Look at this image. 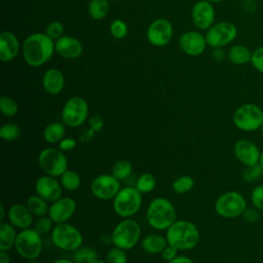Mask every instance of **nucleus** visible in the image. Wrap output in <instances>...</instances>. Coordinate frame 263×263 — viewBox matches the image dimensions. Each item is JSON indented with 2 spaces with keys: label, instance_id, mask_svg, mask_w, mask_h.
I'll return each mask as SVG.
<instances>
[{
  "label": "nucleus",
  "instance_id": "26",
  "mask_svg": "<svg viewBox=\"0 0 263 263\" xmlns=\"http://www.w3.org/2000/svg\"><path fill=\"white\" fill-rule=\"evenodd\" d=\"M252 52L242 44H234L227 51V59L234 65L242 66L251 62Z\"/></svg>",
  "mask_w": 263,
  "mask_h": 263
},
{
  "label": "nucleus",
  "instance_id": "28",
  "mask_svg": "<svg viewBox=\"0 0 263 263\" xmlns=\"http://www.w3.org/2000/svg\"><path fill=\"white\" fill-rule=\"evenodd\" d=\"M26 205L35 217H42L48 215L49 204L48 201L43 199L38 194L31 195L26 202Z\"/></svg>",
  "mask_w": 263,
  "mask_h": 263
},
{
  "label": "nucleus",
  "instance_id": "53",
  "mask_svg": "<svg viewBox=\"0 0 263 263\" xmlns=\"http://www.w3.org/2000/svg\"><path fill=\"white\" fill-rule=\"evenodd\" d=\"M5 206L3 204L0 205V221L3 222V220L5 219Z\"/></svg>",
  "mask_w": 263,
  "mask_h": 263
},
{
  "label": "nucleus",
  "instance_id": "14",
  "mask_svg": "<svg viewBox=\"0 0 263 263\" xmlns=\"http://www.w3.org/2000/svg\"><path fill=\"white\" fill-rule=\"evenodd\" d=\"M173 25L172 23L163 17L154 20L147 29L148 41L157 47H161L170 43L173 38Z\"/></svg>",
  "mask_w": 263,
  "mask_h": 263
},
{
  "label": "nucleus",
  "instance_id": "32",
  "mask_svg": "<svg viewBox=\"0 0 263 263\" xmlns=\"http://www.w3.org/2000/svg\"><path fill=\"white\" fill-rule=\"evenodd\" d=\"M133 173V165L132 163L126 159H120L117 160L111 170V174L118 179L119 181L127 179Z\"/></svg>",
  "mask_w": 263,
  "mask_h": 263
},
{
  "label": "nucleus",
  "instance_id": "2",
  "mask_svg": "<svg viewBox=\"0 0 263 263\" xmlns=\"http://www.w3.org/2000/svg\"><path fill=\"white\" fill-rule=\"evenodd\" d=\"M165 237L168 245L178 251H187L198 245L200 233L194 223L188 220H176L165 230Z\"/></svg>",
  "mask_w": 263,
  "mask_h": 263
},
{
  "label": "nucleus",
  "instance_id": "30",
  "mask_svg": "<svg viewBox=\"0 0 263 263\" xmlns=\"http://www.w3.org/2000/svg\"><path fill=\"white\" fill-rule=\"evenodd\" d=\"M98 260V252L91 247H80L73 254L74 263H96Z\"/></svg>",
  "mask_w": 263,
  "mask_h": 263
},
{
  "label": "nucleus",
  "instance_id": "15",
  "mask_svg": "<svg viewBox=\"0 0 263 263\" xmlns=\"http://www.w3.org/2000/svg\"><path fill=\"white\" fill-rule=\"evenodd\" d=\"M261 151L253 141L248 139H239L233 145V154L243 166L259 163Z\"/></svg>",
  "mask_w": 263,
  "mask_h": 263
},
{
  "label": "nucleus",
  "instance_id": "19",
  "mask_svg": "<svg viewBox=\"0 0 263 263\" xmlns=\"http://www.w3.org/2000/svg\"><path fill=\"white\" fill-rule=\"evenodd\" d=\"M179 44L181 49L186 54L191 57H197L201 54L208 45L205 36L197 31L185 32L180 37Z\"/></svg>",
  "mask_w": 263,
  "mask_h": 263
},
{
  "label": "nucleus",
  "instance_id": "57",
  "mask_svg": "<svg viewBox=\"0 0 263 263\" xmlns=\"http://www.w3.org/2000/svg\"><path fill=\"white\" fill-rule=\"evenodd\" d=\"M96 263H107V262H106V261H104V260H100V259H99Z\"/></svg>",
  "mask_w": 263,
  "mask_h": 263
},
{
  "label": "nucleus",
  "instance_id": "41",
  "mask_svg": "<svg viewBox=\"0 0 263 263\" xmlns=\"http://www.w3.org/2000/svg\"><path fill=\"white\" fill-rule=\"evenodd\" d=\"M250 199L253 206L263 212V184L257 185L252 189Z\"/></svg>",
  "mask_w": 263,
  "mask_h": 263
},
{
  "label": "nucleus",
  "instance_id": "34",
  "mask_svg": "<svg viewBox=\"0 0 263 263\" xmlns=\"http://www.w3.org/2000/svg\"><path fill=\"white\" fill-rule=\"evenodd\" d=\"M22 135L21 127L15 123H5L0 127V138L6 142L17 140Z\"/></svg>",
  "mask_w": 263,
  "mask_h": 263
},
{
  "label": "nucleus",
  "instance_id": "25",
  "mask_svg": "<svg viewBox=\"0 0 263 263\" xmlns=\"http://www.w3.org/2000/svg\"><path fill=\"white\" fill-rule=\"evenodd\" d=\"M9 222H0V251L8 252L14 248L17 233Z\"/></svg>",
  "mask_w": 263,
  "mask_h": 263
},
{
  "label": "nucleus",
  "instance_id": "9",
  "mask_svg": "<svg viewBox=\"0 0 263 263\" xmlns=\"http://www.w3.org/2000/svg\"><path fill=\"white\" fill-rule=\"evenodd\" d=\"M42 235L39 234L33 227L20 230V232H17L14 249L23 259H37L42 252Z\"/></svg>",
  "mask_w": 263,
  "mask_h": 263
},
{
  "label": "nucleus",
  "instance_id": "54",
  "mask_svg": "<svg viewBox=\"0 0 263 263\" xmlns=\"http://www.w3.org/2000/svg\"><path fill=\"white\" fill-rule=\"evenodd\" d=\"M259 163H260V165H261L262 168H263V150L261 151V156H260V161H259Z\"/></svg>",
  "mask_w": 263,
  "mask_h": 263
},
{
  "label": "nucleus",
  "instance_id": "38",
  "mask_svg": "<svg viewBox=\"0 0 263 263\" xmlns=\"http://www.w3.org/2000/svg\"><path fill=\"white\" fill-rule=\"evenodd\" d=\"M54 222L49 218V216H42V217H38V219L34 222L33 228L41 235H45L49 232H51V230L54 227Z\"/></svg>",
  "mask_w": 263,
  "mask_h": 263
},
{
  "label": "nucleus",
  "instance_id": "48",
  "mask_svg": "<svg viewBox=\"0 0 263 263\" xmlns=\"http://www.w3.org/2000/svg\"><path fill=\"white\" fill-rule=\"evenodd\" d=\"M242 6L243 9L249 13H253L257 10V3L254 0H243Z\"/></svg>",
  "mask_w": 263,
  "mask_h": 263
},
{
  "label": "nucleus",
  "instance_id": "23",
  "mask_svg": "<svg viewBox=\"0 0 263 263\" xmlns=\"http://www.w3.org/2000/svg\"><path fill=\"white\" fill-rule=\"evenodd\" d=\"M42 85L49 95L60 93L65 86V77L62 71L58 69H49L45 71L42 77Z\"/></svg>",
  "mask_w": 263,
  "mask_h": 263
},
{
  "label": "nucleus",
  "instance_id": "40",
  "mask_svg": "<svg viewBox=\"0 0 263 263\" xmlns=\"http://www.w3.org/2000/svg\"><path fill=\"white\" fill-rule=\"evenodd\" d=\"M127 25L122 20H115L110 25V33L116 39H122L127 35Z\"/></svg>",
  "mask_w": 263,
  "mask_h": 263
},
{
  "label": "nucleus",
  "instance_id": "37",
  "mask_svg": "<svg viewBox=\"0 0 263 263\" xmlns=\"http://www.w3.org/2000/svg\"><path fill=\"white\" fill-rule=\"evenodd\" d=\"M262 176H263V168L260 165V163L250 165V166H245V168L241 172L242 180L248 183L255 182L258 179H260Z\"/></svg>",
  "mask_w": 263,
  "mask_h": 263
},
{
  "label": "nucleus",
  "instance_id": "3",
  "mask_svg": "<svg viewBox=\"0 0 263 263\" xmlns=\"http://www.w3.org/2000/svg\"><path fill=\"white\" fill-rule=\"evenodd\" d=\"M146 220L153 229L166 230L177 220L176 209L167 198L156 197L148 205Z\"/></svg>",
  "mask_w": 263,
  "mask_h": 263
},
{
  "label": "nucleus",
  "instance_id": "59",
  "mask_svg": "<svg viewBox=\"0 0 263 263\" xmlns=\"http://www.w3.org/2000/svg\"><path fill=\"white\" fill-rule=\"evenodd\" d=\"M61 1H64V0H61Z\"/></svg>",
  "mask_w": 263,
  "mask_h": 263
},
{
  "label": "nucleus",
  "instance_id": "35",
  "mask_svg": "<svg viewBox=\"0 0 263 263\" xmlns=\"http://www.w3.org/2000/svg\"><path fill=\"white\" fill-rule=\"evenodd\" d=\"M194 184L195 181L191 176H181L173 182L172 188L177 194H185L194 187Z\"/></svg>",
  "mask_w": 263,
  "mask_h": 263
},
{
  "label": "nucleus",
  "instance_id": "36",
  "mask_svg": "<svg viewBox=\"0 0 263 263\" xmlns=\"http://www.w3.org/2000/svg\"><path fill=\"white\" fill-rule=\"evenodd\" d=\"M0 110L6 117L14 116L18 111V105L16 101L8 96H2L0 98Z\"/></svg>",
  "mask_w": 263,
  "mask_h": 263
},
{
  "label": "nucleus",
  "instance_id": "55",
  "mask_svg": "<svg viewBox=\"0 0 263 263\" xmlns=\"http://www.w3.org/2000/svg\"><path fill=\"white\" fill-rule=\"evenodd\" d=\"M26 263H41V262H39V261H37V260L35 259V260H27Z\"/></svg>",
  "mask_w": 263,
  "mask_h": 263
},
{
  "label": "nucleus",
  "instance_id": "45",
  "mask_svg": "<svg viewBox=\"0 0 263 263\" xmlns=\"http://www.w3.org/2000/svg\"><path fill=\"white\" fill-rule=\"evenodd\" d=\"M77 145V141L71 137H65L59 144L58 148L63 152H68L73 150Z\"/></svg>",
  "mask_w": 263,
  "mask_h": 263
},
{
  "label": "nucleus",
  "instance_id": "10",
  "mask_svg": "<svg viewBox=\"0 0 263 263\" xmlns=\"http://www.w3.org/2000/svg\"><path fill=\"white\" fill-rule=\"evenodd\" d=\"M38 165L44 175L51 177H61L68 170V159L65 152L59 148L47 147L38 154Z\"/></svg>",
  "mask_w": 263,
  "mask_h": 263
},
{
  "label": "nucleus",
  "instance_id": "5",
  "mask_svg": "<svg viewBox=\"0 0 263 263\" xmlns=\"http://www.w3.org/2000/svg\"><path fill=\"white\" fill-rule=\"evenodd\" d=\"M143 202L142 193L132 186L121 188L113 198V210L121 218H130L141 209Z\"/></svg>",
  "mask_w": 263,
  "mask_h": 263
},
{
  "label": "nucleus",
  "instance_id": "47",
  "mask_svg": "<svg viewBox=\"0 0 263 263\" xmlns=\"http://www.w3.org/2000/svg\"><path fill=\"white\" fill-rule=\"evenodd\" d=\"M89 125H90V128L92 130H95L96 133L100 132L104 125V121L102 119L101 116L99 115H93L90 120H89Z\"/></svg>",
  "mask_w": 263,
  "mask_h": 263
},
{
  "label": "nucleus",
  "instance_id": "60",
  "mask_svg": "<svg viewBox=\"0 0 263 263\" xmlns=\"http://www.w3.org/2000/svg\"><path fill=\"white\" fill-rule=\"evenodd\" d=\"M240 1H243V0H240Z\"/></svg>",
  "mask_w": 263,
  "mask_h": 263
},
{
  "label": "nucleus",
  "instance_id": "42",
  "mask_svg": "<svg viewBox=\"0 0 263 263\" xmlns=\"http://www.w3.org/2000/svg\"><path fill=\"white\" fill-rule=\"evenodd\" d=\"M63 33H64V26L61 22H58V21L49 23L45 30V34L48 35L52 40L53 39L58 40L59 38H61L63 36Z\"/></svg>",
  "mask_w": 263,
  "mask_h": 263
},
{
  "label": "nucleus",
  "instance_id": "22",
  "mask_svg": "<svg viewBox=\"0 0 263 263\" xmlns=\"http://www.w3.org/2000/svg\"><path fill=\"white\" fill-rule=\"evenodd\" d=\"M18 50L20 43L16 36L9 31L2 32L0 34V60L10 62L17 55Z\"/></svg>",
  "mask_w": 263,
  "mask_h": 263
},
{
  "label": "nucleus",
  "instance_id": "43",
  "mask_svg": "<svg viewBox=\"0 0 263 263\" xmlns=\"http://www.w3.org/2000/svg\"><path fill=\"white\" fill-rule=\"evenodd\" d=\"M252 66L261 74H263V45L257 47L252 51L251 62Z\"/></svg>",
  "mask_w": 263,
  "mask_h": 263
},
{
  "label": "nucleus",
  "instance_id": "51",
  "mask_svg": "<svg viewBox=\"0 0 263 263\" xmlns=\"http://www.w3.org/2000/svg\"><path fill=\"white\" fill-rule=\"evenodd\" d=\"M0 263H11L10 257L7 252L0 251Z\"/></svg>",
  "mask_w": 263,
  "mask_h": 263
},
{
  "label": "nucleus",
  "instance_id": "8",
  "mask_svg": "<svg viewBox=\"0 0 263 263\" xmlns=\"http://www.w3.org/2000/svg\"><path fill=\"white\" fill-rule=\"evenodd\" d=\"M247 206L245 196L235 190L222 193L217 198L214 205L217 215L225 219H234L242 216Z\"/></svg>",
  "mask_w": 263,
  "mask_h": 263
},
{
  "label": "nucleus",
  "instance_id": "58",
  "mask_svg": "<svg viewBox=\"0 0 263 263\" xmlns=\"http://www.w3.org/2000/svg\"><path fill=\"white\" fill-rule=\"evenodd\" d=\"M260 133H261V136H262V138H263V124H262V126H261V128H260Z\"/></svg>",
  "mask_w": 263,
  "mask_h": 263
},
{
  "label": "nucleus",
  "instance_id": "11",
  "mask_svg": "<svg viewBox=\"0 0 263 263\" xmlns=\"http://www.w3.org/2000/svg\"><path fill=\"white\" fill-rule=\"evenodd\" d=\"M88 117V104L79 96L70 98L64 105L61 118L62 122L71 128L81 126Z\"/></svg>",
  "mask_w": 263,
  "mask_h": 263
},
{
  "label": "nucleus",
  "instance_id": "21",
  "mask_svg": "<svg viewBox=\"0 0 263 263\" xmlns=\"http://www.w3.org/2000/svg\"><path fill=\"white\" fill-rule=\"evenodd\" d=\"M55 51L65 59H77L81 55L83 47L81 42L72 36H62L54 43Z\"/></svg>",
  "mask_w": 263,
  "mask_h": 263
},
{
  "label": "nucleus",
  "instance_id": "33",
  "mask_svg": "<svg viewBox=\"0 0 263 263\" xmlns=\"http://www.w3.org/2000/svg\"><path fill=\"white\" fill-rule=\"evenodd\" d=\"M156 186V179L155 177L150 173H144L141 176L138 177L135 187L142 193H149L154 190Z\"/></svg>",
  "mask_w": 263,
  "mask_h": 263
},
{
  "label": "nucleus",
  "instance_id": "46",
  "mask_svg": "<svg viewBox=\"0 0 263 263\" xmlns=\"http://www.w3.org/2000/svg\"><path fill=\"white\" fill-rule=\"evenodd\" d=\"M161 258L166 261V262H170L172 261L173 259H175L177 256H178V250L176 248H174L173 246L171 245H167L164 250L161 252Z\"/></svg>",
  "mask_w": 263,
  "mask_h": 263
},
{
  "label": "nucleus",
  "instance_id": "20",
  "mask_svg": "<svg viewBox=\"0 0 263 263\" xmlns=\"http://www.w3.org/2000/svg\"><path fill=\"white\" fill-rule=\"evenodd\" d=\"M34 215L26 204H12L7 211L8 222L18 230L31 228L33 225Z\"/></svg>",
  "mask_w": 263,
  "mask_h": 263
},
{
  "label": "nucleus",
  "instance_id": "29",
  "mask_svg": "<svg viewBox=\"0 0 263 263\" xmlns=\"http://www.w3.org/2000/svg\"><path fill=\"white\" fill-rule=\"evenodd\" d=\"M60 182L63 189L67 191H75L81 185V178L77 172L73 170H67L60 177Z\"/></svg>",
  "mask_w": 263,
  "mask_h": 263
},
{
  "label": "nucleus",
  "instance_id": "39",
  "mask_svg": "<svg viewBox=\"0 0 263 263\" xmlns=\"http://www.w3.org/2000/svg\"><path fill=\"white\" fill-rule=\"evenodd\" d=\"M105 261L107 263H127V256L125 250L114 246L107 252Z\"/></svg>",
  "mask_w": 263,
  "mask_h": 263
},
{
  "label": "nucleus",
  "instance_id": "24",
  "mask_svg": "<svg viewBox=\"0 0 263 263\" xmlns=\"http://www.w3.org/2000/svg\"><path fill=\"white\" fill-rule=\"evenodd\" d=\"M167 245L168 242L165 235L156 233H150L146 235L141 241L143 251L150 255H160Z\"/></svg>",
  "mask_w": 263,
  "mask_h": 263
},
{
  "label": "nucleus",
  "instance_id": "7",
  "mask_svg": "<svg viewBox=\"0 0 263 263\" xmlns=\"http://www.w3.org/2000/svg\"><path fill=\"white\" fill-rule=\"evenodd\" d=\"M50 239L55 248L68 252H75L83 242L81 232L68 222L55 224L50 232Z\"/></svg>",
  "mask_w": 263,
  "mask_h": 263
},
{
  "label": "nucleus",
  "instance_id": "4",
  "mask_svg": "<svg viewBox=\"0 0 263 263\" xmlns=\"http://www.w3.org/2000/svg\"><path fill=\"white\" fill-rule=\"evenodd\" d=\"M232 122L237 129L245 133L260 130L263 124V110L257 104L245 103L234 110Z\"/></svg>",
  "mask_w": 263,
  "mask_h": 263
},
{
  "label": "nucleus",
  "instance_id": "27",
  "mask_svg": "<svg viewBox=\"0 0 263 263\" xmlns=\"http://www.w3.org/2000/svg\"><path fill=\"white\" fill-rule=\"evenodd\" d=\"M66 135V125L63 122L54 121L47 124L43 130V138L48 144H59Z\"/></svg>",
  "mask_w": 263,
  "mask_h": 263
},
{
  "label": "nucleus",
  "instance_id": "18",
  "mask_svg": "<svg viewBox=\"0 0 263 263\" xmlns=\"http://www.w3.org/2000/svg\"><path fill=\"white\" fill-rule=\"evenodd\" d=\"M192 22L199 30L210 29L215 22V9L211 2L201 0L196 2L191 10Z\"/></svg>",
  "mask_w": 263,
  "mask_h": 263
},
{
  "label": "nucleus",
  "instance_id": "16",
  "mask_svg": "<svg viewBox=\"0 0 263 263\" xmlns=\"http://www.w3.org/2000/svg\"><path fill=\"white\" fill-rule=\"evenodd\" d=\"M77 209L76 201L69 196L61 197L49 205L48 216L54 224L67 223L75 214Z\"/></svg>",
  "mask_w": 263,
  "mask_h": 263
},
{
  "label": "nucleus",
  "instance_id": "13",
  "mask_svg": "<svg viewBox=\"0 0 263 263\" xmlns=\"http://www.w3.org/2000/svg\"><path fill=\"white\" fill-rule=\"evenodd\" d=\"M120 189V181L112 174L99 175L90 184L91 193L101 200L113 199Z\"/></svg>",
  "mask_w": 263,
  "mask_h": 263
},
{
  "label": "nucleus",
  "instance_id": "50",
  "mask_svg": "<svg viewBox=\"0 0 263 263\" xmlns=\"http://www.w3.org/2000/svg\"><path fill=\"white\" fill-rule=\"evenodd\" d=\"M167 263H194V261L188 256L181 255V256H177L175 259H173Z\"/></svg>",
  "mask_w": 263,
  "mask_h": 263
},
{
  "label": "nucleus",
  "instance_id": "49",
  "mask_svg": "<svg viewBox=\"0 0 263 263\" xmlns=\"http://www.w3.org/2000/svg\"><path fill=\"white\" fill-rule=\"evenodd\" d=\"M227 54L225 53V51L222 49V47H217V48H214L213 52H212V57L215 61L217 62H221L225 59Z\"/></svg>",
  "mask_w": 263,
  "mask_h": 263
},
{
  "label": "nucleus",
  "instance_id": "1",
  "mask_svg": "<svg viewBox=\"0 0 263 263\" xmlns=\"http://www.w3.org/2000/svg\"><path fill=\"white\" fill-rule=\"evenodd\" d=\"M55 50L52 39L45 33H34L23 43V57L32 67H39L48 62Z\"/></svg>",
  "mask_w": 263,
  "mask_h": 263
},
{
  "label": "nucleus",
  "instance_id": "12",
  "mask_svg": "<svg viewBox=\"0 0 263 263\" xmlns=\"http://www.w3.org/2000/svg\"><path fill=\"white\" fill-rule=\"evenodd\" d=\"M237 36L236 27L229 22H220L214 24L206 30L205 40L208 45L213 48L224 47L230 44Z\"/></svg>",
  "mask_w": 263,
  "mask_h": 263
},
{
  "label": "nucleus",
  "instance_id": "44",
  "mask_svg": "<svg viewBox=\"0 0 263 263\" xmlns=\"http://www.w3.org/2000/svg\"><path fill=\"white\" fill-rule=\"evenodd\" d=\"M260 216H261V212L253 205L252 206H247V209L245 210V212L242 214V218L248 223L258 222L260 220Z\"/></svg>",
  "mask_w": 263,
  "mask_h": 263
},
{
  "label": "nucleus",
  "instance_id": "17",
  "mask_svg": "<svg viewBox=\"0 0 263 263\" xmlns=\"http://www.w3.org/2000/svg\"><path fill=\"white\" fill-rule=\"evenodd\" d=\"M35 192L49 203L62 197L63 187L61 182L55 178L48 175H43L36 180Z\"/></svg>",
  "mask_w": 263,
  "mask_h": 263
},
{
  "label": "nucleus",
  "instance_id": "52",
  "mask_svg": "<svg viewBox=\"0 0 263 263\" xmlns=\"http://www.w3.org/2000/svg\"><path fill=\"white\" fill-rule=\"evenodd\" d=\"M51 263H74V261L69 260V259H65V258H61V259H57V260L52 261Z\"/></svg>",
  "mask_w": 263,
  "mask_h": 263
},
{
  "label": "nucleus",
  "instance_id": "56",
  "mask_svg": "<svg viewBox=\"0 0 263 263\" xmlns=\"http://www.w3.org/2000/svg\"><path fill=\"white\" fill-rule=\"evenodd\" d=\"M206 1H209V2H211V3H218V2H221V1H223V0H206Z\"/></svg>",
  "mask_w": 263,
  "mask_h": 263
},
{
  "label": "nucleus",
  "instance_id": "6",
  "mask_svg": "<svg viewBox=\"0 0 263 263\" xmlns=\"http://www.w3.org/2000/svg\"><path fill=\"white\" fill-rule=\"evenodd\" d=\"M140 237L141 227L139 223L132 218H123L116 224L111 233L113 246L125 251L133 249L139 242Z\"/></svg>",
  "mask_w": 263,
  "mask_h": 263
},
{
  "label": "nucleus",
  "instance_id": "31",
  "mask_svg": "<svg viewBox=\"0 0 263 263\" xmlns=\"http://www.w3.org/2000/svg\"><path fill=\"white\" fill-rule=\"evenodd\" d=\"M87 11L91 18L102 20L109 12V1L108 0H90Z\"/></svg>",
  "mask_w": 263,
  "mask_h": 263
}]
</instances>
